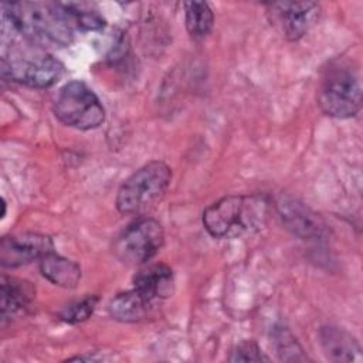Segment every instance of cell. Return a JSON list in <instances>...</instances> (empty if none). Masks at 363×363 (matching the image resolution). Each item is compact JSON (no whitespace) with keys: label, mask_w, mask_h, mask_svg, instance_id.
<instances>
[{"label":"cell","mask_w":363,"mask_h":363,"mask_svg":"<svg viewBox=\"0 0 363 363\" xmlns=\"http://www.w3.org/2000/svg\"><path fill=\"white\" fill-rule=\"evenodd\" d=\"M325 356L336 363L362 362V347L354 336L336 326H323L319 332Z\"/></svg>","instance_id":"12"},{"label":"cell","mask_w":363,"mask_h":363,"mask_svg":"<svg viewBox=\"0 0 363 363\" xmlns=\"http://www.w3.org/2000/svg\"><path fill=\"white\" fill-rule=\"evenodd\" d=\"M40 271L45 279L61 288H75L81 279L79 265L54 251L40 259Z\"/></svg>","instance_id":"14"},{"label":"cell","mask_w":363,"mask_h":363,"mask_svg":"<svg viewBox=\"0 0 363 363\" xmlns=\"http://www.w3.org/2000/svg\"><path fill=\"white\" fill-rule=\"evenodd\" d=\"M271 24L289 41L302 38L318 21L320 6L315 1H278L265 4Z\"/></svg>","instance_id":"8"},{"label":"cell","mask_w":363,"mask_h":363,"mask_svg":"<svg viewBox=\"0 0 363 363\" xmlns=\"http://www.w3.org/2000/svg\"><path fill=\"white\" fill-rule=\"evenodd\" d=\"M164 233L159 221L139 218L128 225L113 244V252L126 265H142L163 247Z\"/></svg>","instance_id":"7"},{"label":"cell","mask_w":363,"mask_h":363,"mask_svg":"<svg viewBox=\"0 0 363 363\" xmlns=\"http://www.w3.org/2000/svg\"><path fill=\"white\" fill-rule=\"evenodd\" d=\"M3 16L18 34L37 47H67L78 30L67 3H4Z\"/></svg>","instance_id":"1"},{"label":"cell","mask_w":363,"mask_h":363,"mask_svg":"<svg viewBox=\"0 0 363 363\" xmlns=\"http://www.w3.org/2000/svg\"><path fill=\"white\" fill-rule=\"evenodd\" d=\"M64 65L38 47L10 50V57L1 58V75L30 88L44 89L58 82Z\"/></svg>","instance_id":"5"},{"label":"cell","mask_w":363,"mask_h":363,"mask_svg":"<svg viewBox=\"0 0 363 363\" xmlns=\"http://www.w3.org/2000/svg\"><path fill=\"white\" fill-rule=\"evenodd\" d=\"M135 289L145 295L150 302L166 299L174 291V277L170 267L153 264L145 267L135 275Z\"/></svg>","instance_id":"13"},{"label":"cell","mask_w":363,"mask_h":363,"mask_svg":"<svg viewBox=\"0 0 363 363\" xmlns=\"http://www.w3.org/2000/svg\"><path fill=\"white\" fill-rule=\"evenodd\" d=\"M152 305L153 302L133 288L132 291L116 295L108 309L111 316L119 322H138L147 315Z\"/></svg>","instance_id":"15"},{"label":"cell","mask_w":363,"mask_h":363,"mask_svg":"<svg viewBox=\"0 0 363 363\" xmlns=\"http://www.w3.org/2000/svg\"><path fill=\"white\" fill-rule=\"evenodd\" d=\"M54 115L65 126L79 130L95 129L105 121L99 98L82 81H71L60 89L54 101Z\"/></svg>","instance_id":"6"},{"label":"cell","mask_w":363,"mask_h":363,"mask_svg":"<svg viewBox=\"0 0 363 363\" xmlns=\"http://www.w3.org/2000/svg\"><path fill=\"white\" fill-rule=\"evenodd\" d=\"M52 251V241L45 234L23 233L3 237L0 244V262L3 267L16 268L41 259Z\"/></svg>","instance_id":"10"},{"label":"cell","mask_w":363,"mask_h":363,"mask_svg":"<svg viewBox=\"0 0 363 363\" xmlns=\"http://www.w3.org/2000/svg\"><path fill=\"white\" fill-rule=\"evenodd\" d=\"M184 21L190 37L204 38L213 28L214 14L206 1H186Z\"/></svg>","instance_id":"16"},{"label":"cell","mask_w":363,"mask_h":363,"mask_svg":"<svg viewBox=\"0 0 363 363\" xmlns=\"http://www.w3.org/2000/svg\"><path fill=\"white\" fill-rule=\"evenodd\" d=\"M35 298V288L26 279L1 277V323L26 313Z\"/></svg>","instance_id":"11"},{"label":"cell","mask_w":363,"mask_h":363,"mask_svg":"<svg viewBox=\"0 0 363 363\" xmlns=\"http://www.w3.org/2000/svg\"><path fill=\"white\" fill-rule=\"evenodd\" d=\"M320 111L336 119H347L362 108V81L357 68L346 60H335L325 68L316 92Z\"/></svg>","instance_id":"3"},{"label":"cell","mask_w":363,"mask_h":363,"mask_svg":"<svg viewBox=\"0 0 363 363\" xmlns=\"http://www.w3.org/2000/svg\"><path fill=\"white\" fill-rule=\"evenodd\" d=\"M98 301H99V298L95 295L85 296L84 299L77 301V302L68 305L67 308H64L60 312V319L67 323H72V325L84 322L94 313Z\"/></svg>","instance_id":"18"},{"label":"cell","mask_w":363,"mask_h":363,"mask_svg":"<svg viewBox=\"0 0 363 363\" xmlns=\"http://www.w3.org/2000/svg\"><path fill=\"white\" fill-rule=\"evenodd\" d=\"M267 207V201L259 196L230 194L204 210L203 225L214 238H240L262 227Z\"/></svg>","instance_id":"2"},{"label":"cell","mask_w":363,"mask_h":363,"mask_svg":"<svg viewBox=\"0 0 363 363\" xmlns=\"http://www.w3.org/2000/svg\"><path fill=\"white\" fill-rule=\"evenodd\" d=\"M277 211L284 225L302 240H319L328 233L323 218L291 196H281L277 200Z\"/></svg>","instance_id":"9"},{"label":"cell","mask_w":363,"mask_h":363,"mask_svg":"<svg viewBox=\"0 0 363 363\" xmlns=\"http://www.w3.org/2000/svg\"><path fill=\"white\" fill-rule=\"evenodd\" d=\"M230 362H268L269 357L262 353L259 346L252 340H245L237 345L230 356Z\"/></svg>","instance_id":"20"},{"label":"cell","mask_w":363,"mask_h":363,"mask_svg":"<svg viewBox=\"0 0 363 363\" xmlns=\"http://www.w3.org/2000/svg\"><path fill=\"white\" fill-rule=\"evenodd\" d=\"M172 182L170 167L152 160L133 172L119 187L116 208L122 214H142L155 207L166 194Z\"/></svg>","instance_id":"4"},{"label":"cell","mask_w":363,"mask_h":363,"mask_svg":"<svg viewBox=\"0 0 363 363\" xmlns=\"http://www.w3.org/2000/svg\"><path fill=\"white\" fill-rule=\"evenodd\" d=\"M274 345L279 359L284 362L308 360V357L303 354L301 345L286 328H277L274 330Z\"/></svg>","instance_id":"17"},{"label":"cell","mask_w":363,"mask_h":363,"mask_svg":"<svg viewBox=\"0 0 363 363\" xmlns=\"http://www.w3.org/2000/svg\"><path fill=\"white\" fill-rule=\"evenodd\" d=\"M78 30H99L105 26L104 18L91 9H84V4L68 3Z\"/></svg>","instance_id":"19"}]
</instances>
